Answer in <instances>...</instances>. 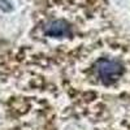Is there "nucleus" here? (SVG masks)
<instances>
[{"mask_svg":"<svg viewBox=\"0 0 130 130\" xmlns=\"http://www.w3.org/2000/svg\"><path fill=\"white\" fill-rule=\"evenodd\" d=\"M69 32L70 30L68 24L61 20L53 21L48 26H46V34L50 37H65V35H69Z\"/></svg>","mask_w":130,"mask_h":130,"instance_id":"nucleus-2","label":"nucleus"},{"mask_svg":"<svg viewBox=\"0 0 130 130\" xmlns=\"http://www.w3.org/2000/svg\"><path fill=\"white\" fill-rule=\"evenodd\" d=\"M98 73H99V77L103 79V82L109 83V82L117 79L121 75L122 65L118 61L102 60L98 64Z\"/></svg>","mask_w":130,"mask_h":130,"instance_id":"nucleus-1","label":"nucleus"}]
</instances>
